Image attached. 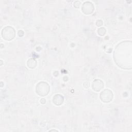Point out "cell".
Listing matches in <instances>:
<instances>
[{
  "label": "cell",
  "instance_id": "obj_5",
  "mask_svg": "<svg viewBox=\"0 0 132 132\" xmlns=\"http://www.w3.org/2000/svg\"><path fill=\"white\" fill-rule=\"evenodd\" d=\"M113 96V94L112 92L110 90V91L107 94V95H105L103 93L101 92V99L104 102H109L112 100Z\"/></svg>",
  "mask_w": 132,
  "mask_h": 132
},
{
  "label": "cell",
  "instance_id": "obj_8",
  "mask_svg": "<svg viewBox=\"0 0 132 132\" xmlns=\"http://www.w3.org/2000/svg\"><path fill=\"white\" fill-rule=\"evenodd\" d=\"M105 32H106V30L105 28H103V27H102L98 30V33L100 35H104L105 34Z\"/></svg>",
  "mask_w": 132,
  "mask_h": 132
},
{
  "label": "cell",
  "instance_id": "obj_7",
  "mask_svg": "<svg viewBox=\"0 0 132 132\" xmlns=\"http://www.w3.org/2000/svg\"><path fill=\"white\" fill-rule=\"evenodd\" d=\"M27 65H28V67H29V68H34L36 67V61H35V62H34L33 63L32 62H31V61L30 60H28V62H27Z\"/></svg>",
  "mask_w": 132,
  "mask_h": 132
},
{
  "label": "cell",
  "instance_id": "obj_2",
  "mask_svg": "<svg viewBox=\"0 0 132 132\" xmlns=\"http://www.w3.org/2000/svg\"><path fill=\"white\" fill-rule=\"evenodd\" d=\"M50 91V86L46 82H40L36 86V92L40 96L46 95Z\"/></svg>",
  "mask_w": 132,
  "mask_h": 132
},
{
  "label": "cell",
  "instance_id": "obj_3",
  "mask_svg": "<svg viewBox=\"0 0 132 132\" xmlns=\"http://www.w3.org/2000/svg\"><path fill=\"white\" fill-rule=\"evenodd\" d=\"M3 39L7 40H11L15 37V30L10 26H7L3 28L2 31Z\"/></svg>",
  "mask_w": 132,
  "mask_h": 132
},
{
  "label": "cell",
  "instance_id": "obj_1",
  "mask_svg": "<svg viewBox=\"0 0 132 132\" xmlns=\"http://www.w3.org/2000/svg\"><path fill=\"white\" fill-rule=\"evenodd\" d=\"M114 59L119 67L125 69L131 67V42L124 41L119 44L115 49Z\"/></svg>",
  "mask_w": 132,
  "mask_h": 132
},
{
  "label": "cell",
  "instance_id": "obj_4",
  "mask_svg": "<svg viewBox=\"0 0 132 132\" xmlns=\"http://www.w3.org/2000/svg\"><path fill=\"white\" fill-rule=\"evenodd\" d=\"M104 86L103 82L98 79H96L93 81L92 84V88L96 91H100Z\"/></svg>",
  "mask_w": 132,
  "mask_h": 132
},
{
  "label": "cell",
  "instance_id": "obj_6",
  "mask_svg": "<svg viewBox=\"0 0 132 132\" xmlns=\"http://www.w3.org/2000/svg\"><path fill=\"white\" fill-rule=\"evenodd\" d=\"M63 97L60 94H56L53 97V102L56 105H60L62 104Z\"/></svg>",
  "mask_w": 132,
  "mask_h": 132
}]
</instances>
